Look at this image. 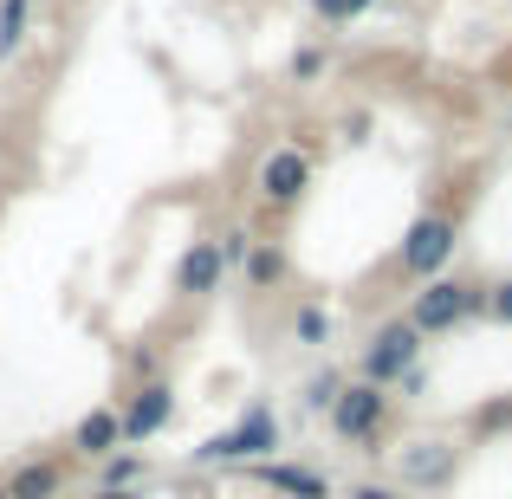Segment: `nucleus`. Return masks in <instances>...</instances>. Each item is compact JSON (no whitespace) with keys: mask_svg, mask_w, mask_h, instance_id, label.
Wrapping results in <instances>:
<instances>
[{"mask_svg":"<svg viewBox=\"0 0 512 499\" xmlns=\"http://www.w3.org/2000/svg\"><path fill=\"white\" fill-rule=\"evenodd\" d=\"M318 72H325V52H318V46H299V52H292V78H318Z\"/></svg>","mask_w":512,"mask_h":499,"instance_id":"aec40b11","label":"nucleus"},{"mask_svg":"<svg viewBox=\"0 0 512 499\" xmlns=\"http://www.w3.org/2000/svg\"><path fill=\"white\" fill-rule=\"evenodd\" d=\"M26 33H33V0H0V59H13Z\"/></svg>","mask_w":512,"mask_h":499,"instance_id":"4468645a","label":"nucleus"},{"mask_svg":"<svg viewBox=\"0 0 512 499\" xmlns=\"http://www.w3.org/2000/svg\"><path fill=\"white\" fill-rule=\"evenodd\" d=\"M117 415H124V448H143V441H156L175 422V389L163 383V376H156V383H137Z\"/></svg>","mask_w":512,"mask_h":499,"instance_id":"6e6552de","label":"nucleus"},{"mask_svg":"<svg viewBox=\"0 0 512 499\" xmlns=\"http://www.w3.org/2000/svg\"><path fill=\"white\" fill-rule=\"evenodd\" d=\"M350 383V376H338V370H318L312 383H305V409L312 415H331V402H338V389Z\"/></svg>","mask_w":512,"mask_h":499,"instance_id":"f3484780","label":"nucleus"},{"mask_svg":"<svg viewBox=\"0 0 512 499\" xmlns=\"http://www.w3.org/2000/svg\"><path fill=\"white\" fill-rule=\"evenodd\" d=\"M312 13L325 26H350V0H312Z\"/></svg>","mask_w":512,"mask_h":499,"instance_id":"412c9836","label":"nucleus"},{"mask_svg":"<svg viewBox=\"0 0 512 499\" xmlns=\"http://www.w3.org/2000/svg\"><path fill=\"white\" fill-rule=\"evenodd\" d=\"M137 480H143V454H137V448H117L111 461H104V487L137 493Z\"/></svg>","mask_w":512,"mask_h":499,"instance_id":"2eb2a0df","label":"nucleus"},{"mask_svg":"<svg viewBox=\"0 0 512 499\" xmlns=\"http://www.w3.org/2000/svg\"><path fill=\"white\" fill-rule=\"evenodd\" d=\"M227 273H234V266L221 260V240H188L182 260H175V292H182V299H214Z\"/></svg>","mask_w":512,"mask_h":499,"instance_id":"1a4fd4ad","label":"nucleus"},{"mask_svg":"<svg viewBox=\"0 0 512 499\" xmlns=\"http://www.w3.org/2000/svg\"><path fill=\"white\" fill-rule=\"evenodd\" d=\"M247 253H253V234H247V227H227V234H221V260L247 266Z\"/></svg>","mask_w":512,"mask_h":499,"instance_id":"6ab92c4d","label":"nucleus"},{"mask_svg":"<svg viewBox=\"0 0 512 499\" xmlns=\"http://www.w3.org/2000/svg\"><path fill=\"white\" fill-rule=\"evenodd\" d=\"M350 499H409V493H402V487H383V480H357Z\"/></svg>","mask_w":512,"mask_h":499,"instance_id":"4be33fe9","label":"nucleus"},{"mask_svg":"<svg viewBox=\"0 0 512 499\" xmlns=\"http://www.w3.org/2000/svg\"><path fill=\"white\" fill-rule=\"evenodd\" d=\"M260 487L286 493V499H331V480L318 474V467H299V461H253L247 467Z\"/></svg>","mask_w":512,"mask_h":499,"instance_id":"9d476101","label":"nucleus"},{"mask_svg":"<svg viewBox=\"0 0 512 499\" xmlns=\"http://www.w3.org/2000/svg\"><path fill=\"white\" fill-rule=\"evenodd\" d=\"M292 337H299V344H331V312L325 305H299V312H292Z\"/></svg>","mask_w":512,"mask_h":499,"instance_id":"dca6fc26","label":"nucleus"},{"mask_svg":"<svg viewBox=\"0 0 512 499\" xmlns=\"http://www.w3.org/2000/svg\"><path fill=\"white\" fill-rule=\"evenodd\" d=\"M91 499H137V493H117V487H98Z\"/></svg>","mask_w":512,"mask_h":499,"instance_id":"b1692460","label":"nucleus"},{"mask_svg":"<svg viewBox=\"0 0 512 499\" xmlns=\"http://www.w3.org/2000/svg\"><path fill=\"white\" fill-rule=\"evenodd\" d=\"M454 247H461V214L454 208H422L409 227H402V247H396V273L428 286L454 266Z\"/></svg>","mask_w":512,"mask_h":499,"instance_id":"f257e3e1","label":"nucleus"},{"mask_svg":"<svg viewBox=\"0 0 512 499\" xmlns=\"http://www.w3.org/2000/svg\"><path fill=\"white\" fill-rule=\"evenodd\" d=\"M279 441H286V435H279L273 402H247L240 422L221 428V435H208L201 448H188V461H195V467H253V461H273Z\"/></svg>","mask_w":512,"mask_h":499,"instance_id":"f03ea898","label":"nucleus"},{"mask_svg":"<svg viewBox=\"0 0 512 499\" xmlns=\"http://www.w3.org/2000/svg\"><path fill=\"white\" fill-rule=\"evenodd\" d=\"M72 448L85 454V461H111V454L124 448V415H117V409H91V415H78Z\"/></svg>","mask_w":512,"mask_h":499,"instance_id":"9b49d317","label":"nucleus"},{"mask_svg":"<svg viewBox=\"0 0 512 499\" xmlns=\"http://www.w3.org/2000/svg\"><path fill=\"white\" fill-rule=\"evenodd\" d=\"M247 292H273L279 279H286V253H279V240H253V253H247Z\"/></svg>","mask_w":512,"mask_h":499,"instance_id":"ddd939ff","label":"nucleus"},{"mask_svg":"<svg viewBox=\"0 0 512 499\" xmlns=\"http://www.w3.org/2000/svg\"><path fill=\"white\" fill-rule=\"evenodd\" d=\"M422 344L428 337L409 325V312L383 318L370 331V344L357 350V376L363 383H383V389H402V376H415V363H422Z\"/></svg>","mask_w":512,"mask_h":499,"instance_id":"20e7f679","label":"nucleus"},{"mask_svg":"<svg viewBox=\"0 0 512 499\" xmlns=\"http://www.w3.org/2000/svg\"><path fill=\"white\" fill-rule=\"evenodd\" d=\"M253 188H260L266 208H299L305 188H312V156H305L299 143H279V150H266L260 169H253Z\"/></svg>","mask_w":512,"mask_h":499,"instance_id":"423d86ee","label":"nucleus"},{"mask_svg":"<svg viewBox=\"0 0 512 499\" xmlns=\"http://www.w3.org/2000/svg\"><path fill=\"white\" fill-rule=\"evenodd\" d=\"M474 312H487V286H480V279H461V273L428 279V286H415V299H409V325L422 337H448Z\"/></svg>","mask_w":512,"mask_h":499,"instance_id":"7ed1b4c3","label":"nucleus"},{"mask_svg":"<svg viewBox=\"0 0 512 499\" xmlns=\"http://www.w3.org/2000/svg\"><path fill=\"white\" fill-rule=\"evenodd\" d=\"M487 318H493V325H512V273L487 286Z\"/></svg>","mask_w":512,"mask_h":499,"instance_id":"a211bd4d","label":"nucleus"},{"mask_svg":"<svg viewBox=\"0 0 512 499\" xmlns=\"http://www.w3.org/2000/svg\"><path fill=\"white\" fill-rule=\"evenodd\" d=\"M389 409H396V396H389L383 383H363V376H350L338 389V402H331V428H338V441L350 448H370L389 435Z\"/></svg>","mask_w":512,"mask_h":499,"instance_id":"39448f33","label":"nucleus"},{"mask_svg":"<svg viewBox=\"0 0 512 499\" xmlns=\"http://www.w3.org/2000/svg\"><path fill=\"white\" fill-rule=\"evenodd\" d=\"M370 7H383V0H350V20H363Z\"/></svg>","mask_w":512,"mask_h":499,"instance_id":"5701e85b","label":"nucleus"},{"mask_svg":"<svg viewBox=\"0 0 512 499\" xmlns=\"http://www.w3.org/2000/svg\"><path fill=\"white\" fill-rule=\"evenodd\" d=\"M7 499H59L65 493V467L59 461H26L7 474V487H0Z\"/></svg>","mask_w":512,"mask_h":499,"instance_id":"f8f14e48","label":"nucleus"},{"mask_svg":"<svg viewBox=\"0 0 512 499\" xmlns=\"http://www.w3.org/2000/svg\"><path fill=\"white\" fill-rule=\"evenodd\" d=\"M454 474H461L454 441H402V448H396L402 493H441V487H454Z\"/></svg>","mask_w":512,"mask_h":499,"instance_id":"0eeeda50","label":"nucleus"}]
</instances>
